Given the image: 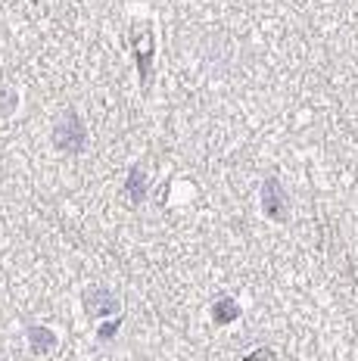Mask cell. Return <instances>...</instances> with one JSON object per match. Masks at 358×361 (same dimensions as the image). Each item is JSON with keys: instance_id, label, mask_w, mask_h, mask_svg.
I'll return each mask as SVG.
<instances>
[{"instance_id": "obj_2", "label": "cell", "mask_w": 358, "mask_h": 361, "mask_svg": "<svg viewBox=\"0 0 358 361\" xmlns=\"http://www.w3.org/2000/svg\"><path fill=\"white\" fill-rule=\"evenodd\" d=\"M259 202H262V212L268 218H274V221H283V218H287V200H283V190H280V184L274 178L265 180Z\"/></svg>"}, {"instance_id": "obj_4", "label": "cell", "mask_w": 358, "mask_h": 361, "mask_svg": "<svg viewBox=\"0 0 358 361\" xmlns=\"http://www.w3.org/2000/svg\"><path fill=\"white\" fill-rule=\"evenodd\" d=\"M28 343H32L35 352H50L56 345V336L50 334L47 327H32L28 330Z\"/></svg>"}, {"instance_id": "obj_7", "label": "cell", "mask_w": 358, "mask_h": 361, "mask_svg": "<svg viewBox=\"0 0 358 361\" xmlns=\"http://www.w3.org/2000/svg\"><path fill=\"white\" fill-rule=\"evenodd\" d=\"M13 103H16V97L6 94V90H0V112H10V109H13Z\"/></svg>"}, {"instance_id": "obj_6", "label": "cell", "mask_w": 358, "mask_h": 361, "mask_svg": "<svg viewBox=\"0 0 358 361\" xmlns=\"http://www.w3.org/2000/svg\"><path fill=\"white\" fill-rule=\"evenodd\" d=\"M128 197L137 202H144L147 197V180H144V169H131V175H128Z\"/></svg>"}, {"instance_id": "obj_5", "label": "cell", "mask_w": 358, "mask_h": 361, "mask_svg": "<svg viewBox=\"0 0 358 361\" xmlns=\"http://www.w3.org/2000/svg\"><path fill=\"white\" fill-rule=\"evenodd\" d=\"M237 314H240V305H237L234 299H221V302H215V308H212L215 324H230Z\"/></svg>"}, {"instance_id": "obj_1", "label": "cell", "mask_w": 358, "mask_h": 361, "mask_svg": "<svg viewBox=\"0 0 358 361\" xmlns=\"http://www.w3.org/2000/svg\"><path fill=\"white\" fill-rule=\"evenodd\" d=\"M56 147L66 149V153H81L85 149V125H81L78 112H66L63 118L56 122Z\"/></svg>"}, {"instance_id": "obj_3", "label": "cell", "mask_w": 358, "mask_h": 361, "mask_svg": "<svg viewBox=\"0 0 358 361\" xmlns=\"http://www.w3.org/2000/svg\"><path fill=\"white\" fill-rule=\"evenodd\" d=\"M85 308H87V314H94V318H106V314L118 312V299L103 287H91L85 293Z\"/></svg>"}]
</instances>
